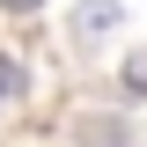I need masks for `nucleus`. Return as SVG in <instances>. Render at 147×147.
I'll use <instances>...</instances> for the list:
<instances>
[{"label":"nucleus","instance_id":"2","mask_svg":"<svg viewBox=\"0 0 147 147\" xmlns=\"http://www.w3.org/2000/svg\"><path fill=\"white\" fill-rule=\"evenodd\" d=\"M0 7H37V0H0Z\"/></svg>","mask_w":147,"mask_h":147},{"label":"nucleus","instance_id":"1","mask_svg":"<svg viewBox=\"0 0 147 147\" xmlns=\"http://www.w3.org/2000/svg\"><path fill=\"white\" fill-rule=\"evenodd\" d=\"M15 88H22V66H15V59H0V103H7Z\"/></svg>","mask_w":147,"mask_h":147}]
</instances>
